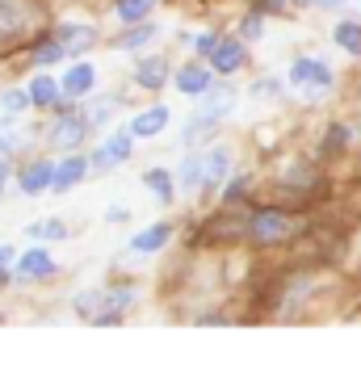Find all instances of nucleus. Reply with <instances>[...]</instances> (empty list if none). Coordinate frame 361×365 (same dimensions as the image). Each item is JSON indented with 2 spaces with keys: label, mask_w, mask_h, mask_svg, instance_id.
<instances>
[{
  "label": "nucleus",
  "mask_w": 361,
  "mask_h": 365,
  "mask_svg": "<svg viewBox=\"0 0 361 365\" xmlns=\"http://www.w3.org/2000/svg\"><path fill=\"white\" fill-rule=\"evenodd\" d=\"M290 84H294L302 97H324V93H332V68L320 63V59H294Z\"/></svg>",
  "instance_id": "nucleus-1"
},
{
  "label": "nucleus",
  "mask_w": 361,
  "mask_h": 365,
  "mask_svg": "<svg viewBox=\"0 0 361 365\" xmlns=\"http://www.w3.org/2000/svg\"><path fill=\"white\" fill-rule=\"evenodd\" d=\"M290 231H294V222L282 210H256L248 219V240L253 244H278V240H286Z\"/></svg>",
  "instance_id": "nucleus-2"
},
{
  "label": "nucleus",
  "mask_w": 361,
  "mask_h": 365,
  "mask_svg": "<svg viewBox=\"0 0 361 365\" xmlns=\"http://www.w3.org/2000/svg\"><path fill=\"white\" fill-rule=\"evenodd\" d=\"M88 118H76V113H59L55 118V126H51V143L63 147V151H76V147L84 143V135H88Z\"/></svg>",
  "instance_id": "nucleus-3"
},
{
  "label": "nucleus",
  "mask_w": 361,
  "mask_h": 365,
  "mask_svg": "<svg viewBox=\"0 0 361 365\" xmlns=\"http://www.w3.org/2000/svg\"><path fill=\"white\" fill-rule=\"evenodd\" d=\"M131 135H135V130H118V135H109L106 143H101V151L93 155V164H97V168L126 164V160H131Z\"/></svg>",
  "instance_id": "nucleus-4"
},
{
  "label": "nucleus",
  "mask_w": 361,
  "mask_h": 365,
  "mask_svg": "<svg viewBox=\"0 0 361 365\" xmlns=\"http://www.w3.org/2000/svg\"><path fill=\"white\" fill-rule=\"evenodd\" d=\"M168 240H173V227H168V222H151V227H143V231L131 240V252L135 256H151V252H160Z\"/></svg>",
  "instance_id": "nucleus-5"
},
{
  "label": "nucleus",
  "mask_w": 361,
  "mask_h": 365,
  "mask_svg": "<svg viewBox=\"0 0 361 365\" xmlns=\"http://www.w3.org/2000/svg\"><path fill=\"white\" fill-rule=\"evenodd\" d=\"M46 273H55V260L46 248H30V252L17 260V277L21 282H34V277H46Z\"/></svg>",
  "instance_id": "nucleus-6"
},
{
  "label": "nucleus",
  "mask_w": 361,
  "mask_h": 365,
  "mask_svg": "<svg viewBox=\"0 0 361 365\" xmlns=\"http://www.w3.org/2000/svg\"><path fill=\"white\" fill-rule=\"evenodd\" d=\"M202 97H206V113H215V118H227V113L235 110V101H240V93H235L231 84H223V80L210 84Z\"/></svg>",
  "instance_id": "nucleus-7"
},
{
  "label": "nucleus",
  "mask_w": 361,
  "mask_h": 365,
  "mask_svg": "<svg viewBox=\"0 0 361 365\" xmlns=\"http://www.w3.org/2000/svg\"><path fill=\"white\" fill-rule=\"evenodd\" d=\"M210 63H215V72H235L240 63H244V46L235 42V38H218V46H215V55H210Z\"/></svg>",
  "instance_id": "nucleus-8"
},
{
  "label": "nucleus",
  "mask_w": 361,
  "mask_h": 365,
  "mask_svg": "<svg viewBox=\"0 0 361 365\" xmlns=\"http://www.w3.org/2000/svg\"><path fill=\"white\" fill-rule=\"evenodd\" d=\"M93 84H97L93 63H76V68H68V76H63V93H68V97H88Z\"/></svg>",
  "instance_id": "nucleus-9"
},
{
  "label": "nucleus",
  "mask_w": 361,
  "mask_h": 365,
  "mask_svg": "<svg viewBox=\"0 0 361 365\" xmlns=\"http://www.w3.org/2000/svg\"><path fill=\"white\" fill-rule=\"evenodd\" d=\"M164 126H168V110H164V106H151V110L135 113V122H131V130H135L139 139H151V135H160Z\"/></svg>",
  "instance_id": "nucleus-10"
},
{
  "label": "nucleus",
  "mask_w": 361,
  "mask_h": 365,
  "mask_svg": "<svg viewBox=\"0 0 361 365\" xmlns=\"http://www.w3.org/2000/svg\"><path fill=\"white\" fill-rule=\"evenodd\" d=\"M55 164H46V160H38V164H30L26 173H21V193H42L46 185H55Z\"/></svg>",
  "instance_id": "nucleus-11"
},
{
  "label": "nucleus",
  "mask_w": 361,
  "mask_h": 365,
  "mask_svg": "<svg viewBox=\"0 0 361 365\" xmlns=\"http://www.w3.org/2000/svg\"><path fill=\"white\" fill-rule=\"evenodd\" d=\"M227 168H231V155H227V147H210L206 151V189H218V185L227 181Z\"/></svg>",
  "instance_id": "nucleus-12"
},
{
  "label": "nucleus",
  "mask_w": 361,
  "mask_h": 365,
  "mask_svg": "<svg viewBox=\"0 0 361 365\" xmlns=\"http://www.w3.org/2000/svg\"><path fill=\"white\" fill-rule=\"evenodd\" d=\"M173 84H177L180 93H189V97H202L215 80H210V72H206V68H180Z\"/></svg>",
  "instance_id": "nucleus-13"
},
{
  "label": "nucleus",
  "mask_w": 361,
  "mask_h": 365,
  "mask_svg": "<svg viewBox=\"0 0 361 365\" xmlns=\"http://www.w3.org/2000/svg\"><path fill=\"white\" fill-rule=\"evenodd\" d=\"M84 173H88V160L72 151V155L59 164V173H55V189H72V185H80L84 181Z\"/></svg>",
  "instance_id": "nucleus-14"
},
{
  "label": "nucleus",
  "mask_w": 361,
  "mask_h": 365,
  "mask_svg": "<svg viewBox=\"0 0 361 365\" xmlns=\"http://www.w3.org/2000/svg\"><path fill=\"white\" fill-rule=\"evenodd\" d=\"M202 181H206V155H189V160L180 164V173H177L180 193H193Z\"/></svg>",
  "instance_id": "nucleus-15"
},
{
  "label": "nucleus",
  "mask_w": 361,
  "mask_h": 365,
  "mask_svg": "<svg viewBox=\"0 0 361 365\" xmlns=\"http://www.w3.org/2000/svg\"><path fill=\"white\" fill-rule=\"evenodd\" d=\"M135 80H139L143 88H160V84L168 80V59H164V55L143 59V63H139V72H135Z\"/></svg>",
  "instance_id": "nucleus-16"
},
{
  "label": "nucleus",
  "mask_w": 361,
  "mask_h": 365,
  "mask_svg": "<svg viewBox=\"0 0 361 365\" xmlns=\"http://www.w3.org/2000/svg\"><path fill=\"white\" fill-rule=\"evenodd\" d=\"M55 38H59V42L68 46V55H72V51H88V46L97 42V30H93V26H59Z\"/></svg>",
  "instance_id": "nucleus-17"
},
{
  "label": "nucleus",
  "mask_w": 361,
  "mask_h": 365,
  "mask_svg": "<svg viewBox=\"0 0 361 365\" xmlns=\"http://www.w3.org/2000/svg\"><path fill=\"white\" fill-rule=\"evenodd\" d=\"M26 26V9L17 0H0V34H17Z\"/></svg>",
  "instance_id": "nucleus-18"
},
{
  "label": "nucleus",
  "mask_w": 361,
  "mask_h": 365,
  "mask_svg": "<svg viewBox=\"0 0 361 365\" xmlns=\"http://www.w3.org/2000/svg\"><path fill=\"white\" fill-rule=\"evenodd\" d=\"M156 9V0H118V17L126 21V26H139L147 21V13Z\"/></svg>",
  "instance_id": "nucleus-19"
},
{
  "label": "nucleus",
  "mask_w": 361,
  "mask_h": 365,
  "mask_svg": "<svg viewBox=\"0 0 361 365\" xmlns=\"http://www.w3.org/2000/svg\"><path fill=\"white\" fill-rule=\"evenodd\" d=\"M336 46L349 51V55H361V26L357 21H340L336 26Z\"/></svg>",
  "instance_id": "nucleus-20"
},
{
  "label": "nucleus",
  "mask_w": 361,
  "mask_h": 365,
  "mask_svg": "<svg viewBox=\"0 0 361 365\" xmlns=\"http://www.w3.org/2000/svg\"><path fill=\"white\" fill-rule=\"evenodd\" d=\"M59 88H63V84H55L51 76H38L34 84H30V93H34V106H55V101H59Z\"/></svg>",
  "instance_id": "nucleus-21"
},
{
  "label": "nucleus",
  "mask_w": 361,
  "mask_h": 365,
  "mask_svg": "<svg viewBox=\"0 0 361 365\" xmlns=\"http://www.w3.org/2000/svg\"><path fill=\"white\" fill-rule=\"evenodd\" d=\"M143 181H147V189H151V193H156L160 202H173V177H168L164 168H151Z\"/></svg>",
  "instance_id": "nucleus-22"
},
{
  "label": "nucleus",
  "mask_w": 361,
  "mask_h": 365,
  "mask_svg": "<svg viewBox=\"0 0 361 365\" xmlns=\"http://www.w3.org/2000/svg\"><path fill=\"white\" fill-rule=\"evenodd\" d=\"M151 38H156V26L139 21V26H135V30H131L126 38H118V46H122V51H139V46H147Z\"/></svg>",
  "instance_id": "nucleus-23"
},
{
  "label": "nucleus",
  "mask_w": 361,
  "mask_h": 365,
  "mask_svg": "<svg viewBox=\"0 0 361 365\" xmlns=\"http://www.w3.org/2000/svg\"><path fill=\"white\" fill-rule=\"evenodd\" d=\"M21 143H26V135H21V130H13V118H9V122H0V155L21 151Z\"/></svg>",
  "instance_id": "nucleus-24"
},
{
  "label": "nucleus",
  "mask_w": 361,
  "mask_h": 365,
  "mask_svg": "<svg viewBox=\"0 0 361 365\" xmlns=\"http://www.w3.org/2000/svg\"><path fill=\"white\" fill-rule=\"evenodd\" d=\"M215 113H206L202 110V118H193V122H189V126H185V135H180V139H185V143H193V139H202V135H210V130H215Z\"/></svg>",
  "instance_id": "nucleus-25"
},
{
  "label": "nucleus",
  "mask_w": 361,
  "mask_h": 365,
  "mask_svg": "<svg viewBox=\"0 0 361 365\" xmlns=\"http://www.w3.org/2000/svg\"><path fill=\"white\" fill-rule=\"evenodd\" d=\"M63 55H68V46H63V42L55 38V42H42V46L34 51V63H42V68H51V63H59Z\"/></svg>",
  "instance_id": "nucleus-26"
},
{
  "label": "nucleus",
  "mask_w": 361,
  "mask_h": 365,
  "mask_svg": "<svg viewBox=\"0 0 361 365\" xmlns=\"http://www.w3.org/2000/svg\"><path fill=\"white\" fill-rule=\"evenodd\" d=\"M30 101H34V93H21V88H9L4 97H0V106L9 113H21V110H30Z\"/></svg>",
  "instance_id": "nucleus-27"
},
{
  "label": "nucleus",
  "mask_w": 361,
  "mask_h": 365,
  "mask_svg": "<svg viewBox=\"0 0 361 365\" xmlns=\"http://www.w3.org/2000/svg\"><path fill=\"white\" fill-rule=\"evenodd\" d=\"M30 235H34V240H63V222H55V219L34 222V227H30Z\"/></svg>",
  "instance_id": "nucleus-28"
},
{
  "label": "nucleus",
  "mask_w": 361,
  "mask_h": 365,
  "mask_svg": "<svg viewBox=\"0 0 361 365\" xmlns=\"http://www.w3.org/2000/svg\"><path fill=\"white\" fill-rule=\"evenodd\" d=\"M131 302H135V290H109L106 294V311H113V315H118V311H126Z\"/></svg>",
  "instance_id": "nucleus-29"
},
{
  "label": "nucleus",
  "mask_w": 361,
  "mask_h": 365,
  "mask_svg": "<svg viewBox=\"0 0 361 365\" xmlns=\"http://www.w3.org/2000/svg\"><path fill=\"white\" fill-rule=\"evenodd\" d=\"M109 113H113V101L101 97V101H93V106H88V122H93V126H101V122H109Z\"/></svg>",
  "instance_id": "nucleus-30"
},
{
  "label": "nucleus",
  "mask_w": 361,
  "mask_h": 365,
  "mask_svg": "<svg viewBox=\"0 0 361 365\" xmlns=\"http://www.w3.org/2000/svg\"><path fill=\"white\" fill-rule=\"evenodd\" d=\"M97 302H106V294H80V298H76V311H80V315H93Z\"/></svg>",
  "instance_id": "nucleus-31"
},
{
  "label": "nucleus",
  "mask_w": 361,
  "mask_h": 365,
  "mask_svg": "<svg viewBox=\"0 0 361 365\" xmlns=\"http://www.w3.org/2000/svg\"><path fill=\"white\" fill-rule=\"evenodd\" d=\"M240 34L244 38H260V13H248V17L240 21Z\"/></svg>",
  "instance_id": "nucleus-32"
},
{
  "label": "nucleus",
  "mask_w": 361,
  "mask_h": 365,
  "mask_svg": "<svg viewBox=\"0 0 361 365\" xmlns=\"http://www.w3.org/2000/svg\"><path fill=\"white\" fill-rule=\"evenodd\" d=\"M244 189H248V177H231V185H227V202L244 197Z\"/></svg>",
  "instance_id": "nucleus-33"
},
{
  "label": "nucleus",
  "mask_w": 361,
  "mask_h": 365,
  "mask_svg": "<svg viewBox=\"0 0 361 365\" xmlns=\"http://www.w3.org/2000/svg\"><path fill=\"white\" fill-rule=\"evenodd\" d=\"M215 46H218L215 34H202V38H198V55H202V59H210V55H215Z\"/></svg>",
  "instance_id": "nucleus-34"
},
{
  "label": "nucleus",
  "mask_w": 361,
  "mask_h": 365,
  "mask_svg": "<svg viewBox=\"0 0 361 365\" xmlns=\"http://www.w3.org/2000/svg\"><path fill=\"white\" fill-rule=\"evenodd\" d=\"M345 139H349V130H345V126H336V130H332V135H327V147H332V151H336V147L345 143Z\"/></svg>",
  "instance_id": "nucleus-35"
},
{
  "label": "nucleus",
  "mask_w": 361,
  "mask_h": 365,
  "mask_svg": "<svg viewBox=\"0 0 361 365\" xmlns=\"http://www.w3.org/2000/svg\"><path fill=\"white\" fill-rule=\"evenodd\" d=\"M13 264V248L9 244H0V282H4V269Z\"/></svg>",
  "instance_id": "nucleus-36"
},
{
  "label": "nucleus",
  "mask_w": 361,
  "mask_h": 365,
  "mask_svg": "<svg viewBox=\"0 0 361 365\" xmlns=\"http://www.w3.org/2000/svg\"><path fill=\"white\" fill-rule=\"evenodd\" d=\"M106 219H109V222H126V219H131V210H126V206H109Z\"/></svg>",
  "instance_id": "nucleus-37"
},
{
  "label": "nucleus",
  "mask_w": 361,
  "mask_h": 365,
  "mask_svg": "<svg viewBox=\"0 0 361 365\" xmlns=\"http://www.w3.org/2000/svg\"><path fill=\"white\" fill-rule=\"evenodd\" d=\"M311 4H324V9H340V4H349V0H311Z\"/></svg>",
  "instance_id": "nucleus-38"
},
{
  "label": "nucleus",
  "mask_w": 361,
  "mask_h": 365,
  "mask_svg": "<svg viewBox=\"0 0 361 365\" xmlns=\"http://www.w3.org/2000/svg\"><path fill=\"white\" fill-rule=\"evenodd\" d=\"M0 181H4V164H0Z\"/></svg>",
  "instance_id": "nucleus-39"
}]
</instances>
